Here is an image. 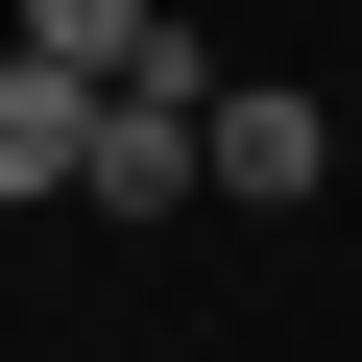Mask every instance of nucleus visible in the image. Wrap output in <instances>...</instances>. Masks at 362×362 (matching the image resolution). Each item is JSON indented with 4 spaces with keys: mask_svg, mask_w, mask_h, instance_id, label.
<instances>
[{
    "mask_svg": "<svg viewBox=\"0 0 362 362\" xmlns=\"http://www.w3.org/2000/svg\"><path fill=\"white\" fill-rule=\"evenodd\" d=\"M97 121H121V73H49V49H25V73H0V194H25V218L97 194Z\"/></svg>",
    "mask_w": 362,
    "mask_h": 362,
    "instance_id": "f257e3e1",
    "label": "nucleus"
},
{
    "mask_svg": "<svg viewBox=\"0 0 362 362\" xmlns=\"http://www.w3.org/2000/svg\"><path fill=\"white\" fill-rule=\"evenodd\" d=\"M218 194H242V218H290V194H338V121H314L290 73H242V97H218Z\"/></svg>",
    "mask_w": 362,
    "mask_h": 362,
    "instance_id": "f03ea898",
    "label": "nucleus"
},
{
    "mask_svg": "<svg viewBox=\"0 0 362 362\" xmlns=\"http://www.w3.org/2000/svg\"><path fill=\"white\" fill-rule=\"evenodd\" d=\"M25 49H49V73H145V49H169V0H25Z\"/></svg>",
    "mask_w": 362,
    "mask_h": 362,
    "instance_id": "7ed1b4c3",
    "label": "nucleus"
}]
</instances>
